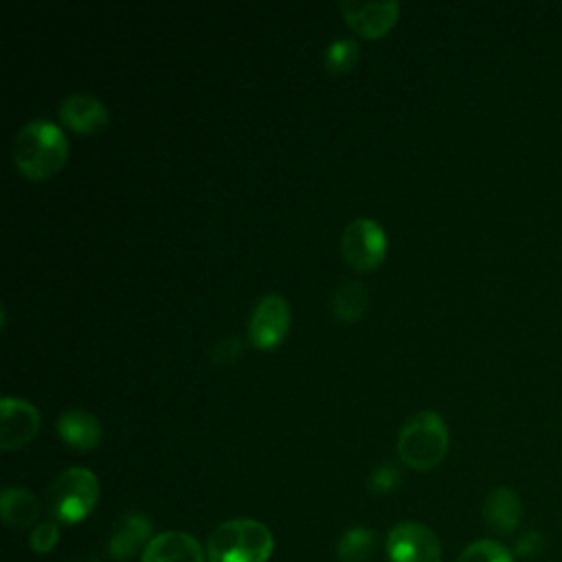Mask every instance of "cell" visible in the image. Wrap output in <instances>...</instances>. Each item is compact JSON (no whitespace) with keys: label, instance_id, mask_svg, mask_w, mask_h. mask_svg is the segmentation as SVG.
Here are the masks:
<instances>
[{"label":"cell","instance_id":"6","mask_svg":"<svg viewBox=\"0 0 562 562\" xmlns=\"http://www.w3.org/2000/svg\"><path fill=\"white\" fill-rule=\"evenodd\" d=\"M290 329V305L288 301L270 292L261 296L248 321V338L257 349H274L277 345L283 342L285 334Z\"/></svg>","mask_w":562,"mask_h":562},{"label":"cell","instance_id":"20","mask_svg":"<svg viewBox=\"0 0 562 562\" xmlns=\"http://www.w3.org/2000/svg\"><path fill=\"white\" fill-rule=\"evenodd\" d=\"M59 540V529L55 522H42L31 531L29 544L35 553H48Z\"/></svg>","mask_w":562,"mask_h":562},{"label":"cell","instance_id":"9","mask_svg":"<svg viewBox=\"0 0 562 562\" xmlns=\"http://www.w3.org/2000/svg\"><path fill=\"white\" fill-rule=\"evenodd\" d=\"M40 428L37 408L22 397H2L0 402V448L15 450L26 446Z\"/></svg>","mask_w":562,"mask_h":562},{"label":"cell","instance_id":"17","mask_svg":"<svg viewBox=\"0 0 562 562\" xmlns=\"http://www.w3.org/2000/svg\"><path fill=\"white\" fill-rule=\"evenodd\" d=\"M340 562H367L375 551V533L367 527H351L338 540Z\"/></svg>","mask_w":562,"mask_h":562},{"label":"cell","instance_id":"10","mask_svg":"<svg viewBox=\"0 0 562 562\" xmlns=\"http://www.w3.org/2000/svg\"><path fill=\"white\" fill-rule=\"evenodd\" d=\"M59 119L64 125L79 134H97L108 127L110 112L101 99L86 92H77L61 101Z\"/></svg>","mask_w":562,"mask_h":562},{"label":"cell","instance_id":"3","mask_svg":"<svg viewBox=\"0 0 562 562\" xmlns=\"http://www.w3.org/2000/svg\"><path fill=\"white\" fill-rule=\"evenodd\" d=\"M448 450V428L439 413H415L397 435V454L413 470H432Z\"/></svg>","mask_w":562,"mask_h":562},{"label":"cell","instance_id":"15","mask_svg":"<svg viewBox=\"0 0 562 562\" xmlns=\"http://www.w3.org/2000/svg\"><path fill=\"white\" fill-rule=\"evenodd\" d=\"M0 512L2 520L9 527L24 529L37 520L40 507L35 496L24 487H4L0 496Z\"/></svg>","mask_w":562,"mask_h":562},{"label":"cell","instance_id":"21","mask_svg":"<svg viewBox=\"0 0 562 562\" xmlns=\"http://www.w3.org/2000/svg\"><path fill=\"white\" fill-rule=\"evenodd\" d=\"M397 483H400V472H397L391 463L380 465L378 470H373V474H371V479H369L371 490L378 492V494L391 492L393 487H397Z\"/></svg>","mask_w":562,"mask_h":562},{"label":"cell","instance_id":"22","mask_svg":"<svg viewBox=\"0 0 562 562\" xmlns=\"http://www.w3.org/2000/svg\"><path fill=\"white\" fill-rule=\"evenodd\" d=\"M516 555L520 558H531V555H538L542 551V536L538 531H529L525 536H520L516 540V547H514Z\"/></svg>","mask_w":562,"mask_h":562},{"label":"cell","instance_id":"14","mask_svg":"<svg viewBox=\"0 0 562 562\" xmlns=\"http://www.w3.org/2000/svg\"><path fill=\"white\" fill-rule=\"evenodd\" d=\"M57 432L61 441L75 450H92L101 441L99 419L81 408L64 411L57 417Z\"/></svg>","mask_w":562,"mask_h":562},{"label":"cell","instance_id":"11","mask_svg":"<svg viewBox=\"0 0 562 562\" xmlns=\"http://www.w3.org/2000/svg\"><path fill=\"white\" fill-rule=\"evenodd\" d=\"M151 542V522L143 514H125L110 533L108 553L114 560H130Z\"/></svg>","mask_w":562,"mask_h":562},{"label":"cell","instance_id":"4","mask_svg":"<svg viewBox=\"0 0 562 562\" xmlns=\"http://www.w3.org/2000/svg\"><path fill=\"white\" fill-rule=\"evenodd\" d=\"M99 501V481L88 468L64 470L48 487V507L61 522L83 520Z\"/></svg>","mask_w":562,"mask_h":562},{"label":"cell","instance_id":"7","mask_svg":"<svg viewBox=\"0 0 562 562\" xmlns=\"http://www.w3.org/2000/svg\"><path fill=\"white\" fill-rule=\"evenodd\" d=\"M386 551L391 562H441V542L419 522H400L389 531Z\"/></svg>","mask_w":562,"mask_h":562},{"label":"cell","instance_id":"1","mask_svg":"<svg viewBox=\"0 0 562 562\" xmlns=\"http://www.w3.org/2000/svg\"><path fill=\"white\" fill-rule=\"evenodd\" d=\"M11 156L24 178L46 180L66 165L68 140L59 125L46 119H33L18 130Z\"/></svg>","mask_w":562,"mask_h":562},{"label":"cell","instance_id":"19","mask_svg":"<svg viewBox=\"0 0 562 562\" xmlns=\"http://www.w3.org/2000/svg\"><path fill=\"white\" fill-rule=\"evenodd\" d=\"M457 562H514V555L496 540H476L461 551Z\"/></svg>","mask_w":562,"mask_h":562},{"label":"cell","instance_id":"5","mask_svg":"<svg viewBox=\"0 0 562 562\" xmlns=\"http://www.w3.org/2000/svg\"><path fill=\"white\" fill-rule=\"evenodd\" d=\"M345 261L356 270H373L386 255V235L371 217L351 220L340 237Z\"/></svg>","mask_w":562,"mask_h":562},{"label":"cell","instance_id":"12","mask_svg":"<svg viewBox=\"0 0 562 562\" xmlns=\"http://www.w3.org/2000/svg\"><path fill=\"white\" fill-rule=\"evenodd\" d=\"M140 562H204L200 542L184 531H162L151 538Z\"/></svg>","mask_w":562,"mask_h":562},{"label":"cell","instance_id":"2","mask_svg":"<svg viewBox=\"0 0 562 562\" xmlns=\"http://www.w3.org/2000/svg\"><path fill=\"white\" fill-rule=\"evenodd\" d=\"M274 549L270 529L252 518L217 525L206 542L209 562H268Z\"/></svg>","mask_w":562,"mask_h":562},{"label":"cell","instance_id":"18","mask_svg":"<svg viewBox=\"0 0 562 562\" xmlns=\"http://www.w3.org/2000/svg\"><path fill=\"white\" fill-rule=\"evenodd\" d=\"M358 57H360L358 42L349 40V37H340V40H334L327 46V50H325V68L329 72H334V75H342V72H349V70L356 68Z\"/></svg>","mask_w":562,"mask_h":562},{"label":"cell","instance_id":"16","mask_svg":"<svg viewBox=\"0 0 562 562\" xmlns=\"http://www.w3.org/2000/svg\"><path fill=\"white\" fill-rule=\"evenodd\" d=\"M367 288L360 281H342L331 296V312L338 321L351 323L367 310Z\"/></svg>","mask_w":562,"mask_h":562},{"label":"cell","instance_id":"8","mask_svg":"<svg viewBox=\"0 0 562 562\" xmlns=\"http://www.w3.org/2000/svg\"><path fill=\"white\" fill-rule=\"evenodd\" d=\"M340 13L358 35L375 40L384 35L397 20L400 15V2L397 0H369V2H358V0H342L340 2Z\"/></svg>","mask_w":562,"mask_h":562},{"label":"cell","instance_id":"13","mask_svg":"<svg viewBox=\"0 0 562 562\" xmlns=\"http://www.w3.org/2000/svg\"><path fill=\"white\" fill-rule=\"evenodd\" d=\"M522 518V505L514 490L509 487H494L485 503H483V520L485 525L498 533L509 536L520 525Z\"/></svg>","mask_w":562,"mask_h":562}]
</instances>
